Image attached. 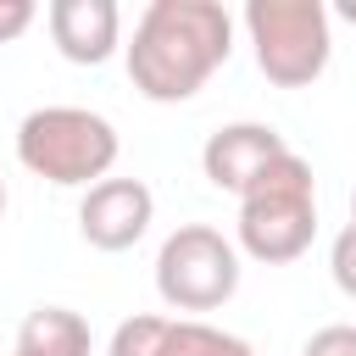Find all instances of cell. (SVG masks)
Masks as SVG:
<instances>
[{
	"label": "cell",
	"mask_w": 356,
	"mask_h": 356,
	"mask_svg": "<svg viewBox=\"0 0 356 356\" xmlns=\"http://www.w3.org/2000/svg\"><path fill=\"white\" fill-rule=\"evenodd\" d=\"M350 222H356V195H350Z\"/></svg>",
	"instance_id": "16"
},
{
	"label": "cell",
	"mask_w": 356,
	"mask_h": 356,
	"mask_svg": "<svg viewBox=\"0 0 356 356\" xmlns=\"http://www.w3.org/2000/svg\"><path fill=\"white\" fill-rule=\"evenodd\" d=\"M44 22H50L56 50H61L72 67H100V61H111L117 33H122L117 0H50Z\"/></svg>",
	"instance_id": "8"
},
{
	"label": "cell",
	"mask_w": 356,
	"mask_h": 356,
	"mask_svg": "<svg viewBox=\"0 0 356 356\" xmlns=\"http://www.w3.org/2000/svg\"><path fill=\"white\" fill-rule=\"evenodd\" d=\"M89 323L72 306H33L17 328V350L22 356H89Z\"/></svg>",
	"instance_id": "9"
},
{
	"label": "cell",
	"mask_w": 356,
	"mask_h": 356,
	"mask_svg": "<svg viewBox=\"0 0 356 356\" xmlns=\"http://www.w3.org/2000/svg\"><path fill=\"white\" fill-rule=\"evenodd\" d=\"M11 356H22V350H11Z\"/></svg>",
	"instance_id": "17"
},
{
	"label": "cell",
	"mask_w": 356,
	"mask_h": 356,
	"mask_svg": "<svg viewBox=\"0 0 356 356\" xmlns=\"http://www.w3.org/2000/svg\"><path fill=\"white\" fill-rule=\"evenodd\" d=\"M284 134L273 122H228L217 128L206 145H200V172L211 178V189H228V195H245L278 156H284Z\"/></svg>",
	"instance_id": "7"
},
{
	"label": "cell",
	"mask_w": 356,
	"mask_h": 356,
	"mask_svg": "<svg viewBox=\"0 0 356 356\" xmlns=\"http://www.w3.org/2000/svg\"><path fill=\"white\" fill-rule=\"evenodd\" d=\"M6 206H11V195H6V178H0V217H6Z\"/></svg>",
	"instance_id": "15"
},
{
	"label": "cell",
	"mask_w": 356,
	"mask_h": 356,
	"mask_svg": "<svg viewBox=\"0 0 356 356\" xmlns=\"http://www.w3.org/2000/svg\"><path fill=\"white\" fill-rule=\"evenodd\" d=\"M150 217H156V195H150L139 178H100V184L83 189V200H78V234H83L95 250H106V256L134 250V245L145 239Z\"/></svg>",
	"instance_id": "6"
},
{
	"label": "cell",
	"mask_w": 356,
	"mask_h": 356,
	"mask_svg": "<svg viewBox=\"0 0 356 356\" xmlns=\"http://www.w3.org/2000/svg\"><path fill=\"white\" fill-rule=\"evenodd\" d=\"M312 234H317V178L306 156L284 150L239 195V250L250 261L284 267L312 250Z\"/></svg>",
	"instance_id": "2"
},
{
	"label": "cell",
	"mask_w": 356,
	"mask_h": 356,
	"mask_svg": "<svg viewBox=\"0 0 356 356\" xmlns=\"http://www.w3.org/2000/svg\"><path fill=\"white\" fill-rule=\"evenodd\" d=\"M33 17H39V6H33V0H0V44L22 39V33L33 28Z\"/></svg>",
	"instance_id": "14"
},
{
	"label": "cell",
	"mask_w": 356,
	"mask_h": 356,
	"mask_svg": "<svg viewBox=\"0 0 356 356\" xmlns=\"http://www.w3.org/2000/svg\"><path fill=\"white\" fill-rule=\"evenodd\" d=\"M234 56V17L217 0H150L134 22L128 78L145 100L178 106Z\"/></svg>",
	"instance_id": "1"
},
{
	"label": "cell",
	"mask_w": 356,
	"mask_h": 356,
	"mask_svg": "<svg viewBox=\"0 0 356 356\" xmlns=\"http://www.w3.org/2000/svg\"><path fill=\"white\" fill-rule=\"evenodd\" d=\"M167 356H256V350H250V339H239L228 328H211L200 317H172Z\"/></svg>",
	"instance_id": "10"
},
{
	"label": "cell",
	"mask_w": 356,
	"mask_h": 356,
	"mask_svg": "<svg viewBox=\"0 0 356 356\" xmlns=\"http://www.w3.org/2000/svg\"><path fill=\"white\" fill-rule=\"evenodd\" d=\"M167 334H172V317H156V312L122 317L106 356H167Z\"/></svg>",
	"instance_id": "11"
},
{
	"label": "cell",
	"mask_w": 356,
	"mask_h": 356,
	"mask_svg": "<svg viewBox=\"0 0 356 356\" xmlns=\"http://www.w3.org/2000/svg\"><path fill=\"white\" fill-rule=\"evenodd\" d=\"M328 273H334L339 295L356 300V222H345V228L334 234V245H328Z\"/></svg>",
	"instance_id": "12"
},
{
	"label": "cell",
	"mask_w": 356,
	"mask_h": 356,
	"mask_svg": "<svg viewBox=\"0 0 356 356\" xmlns=\"http://www.w3.org/2000/svg\"><path fill=\"white\" fill-rule=\"evenodd\" d=\"M300 356H356V323H328V328H317Z\"/></svg>",
	"instance_id": "13"
},
{
	"label": "cell",
	"mask_w": 356,
	"mask_h": 356,
	"mask_svg": "<svg viewBox=\"0 0 356 356\" xmlns=\"http://www.w3.org/2000/svg\"><path fill=\"white\" fill-rule=\"evenodd\" d=\"M245 33H250L261 78L278 89H306L312 78H323L328 50H334L323 0H250Z\"/></svg>",
	"instance_id": "4"
},
{
	"label": "cell",
	"mask_w": 356,
	"mask_h": 356,
	"mask_svg": "<svg viewBox=\"0 0 356 356\" xmlns=\"http://www.w3.org/2000/svg\"><path fill=\"white\" fill-rule=\"evenodd\" d=\"M17 161L56 189H95L117 161V128L89 106H39L17 122Z\"/></svg>",
	"instance_id": "3"
},
{
	"label": "cell",
	"mask_w": 356,
	"mask_h": 356,
	"mask_svg": "<svg viewBox=\"0 0 356 356\" xmlns=\"http://www.w3.org/2000/svg\"><path fill=\"white\" fill-rule=\"evenodd\" d=\"M239 289V250L206 228V222H184L161 239L156 250V295L172 312H217L222 300H234Z\"/></svg>",
	"instance_id": "5"
}]
</instances>
